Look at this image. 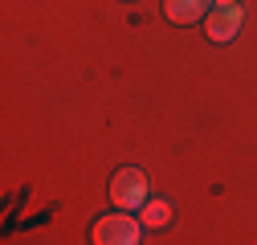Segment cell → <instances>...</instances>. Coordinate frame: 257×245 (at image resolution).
Listing matches in <instances>:
<instances>
[{"instance_id":"1","label":"cell","mask_w":257,"mask_h":245,"mask_svg":"<svg viewBox=\"0 0 257 245\" xmlns=\"http://www.w3.org/2000/svg\"><path fill=\"white\" fill-rule=\"evenodd\" d=\"M90 237H94V245H139L143 221H135L131 212L118 208V212H110V217H98V221H94Z\"/></svg>"},{"instance_id":"2","label":"cell","mask_w":257,"mask_h":245,"mask_svg":"<svg viewBox=\"0 0 257 245\" xmlns=\"http://www.w3.org/2000/svg\"><path fill=\"white\" fill-rule=\"evenodd\" d=\"M110 200H114V208H122V212L143 208V204H147V176H143L139 168L114 172V180H110Z\"/></svg>"},{"instance_id":"3","label":"cell","mask_w":257,"mask_h":245,"mask_svg":"<svg viewBox=\"0 0 257 245\" xmlns=\"http://www.w3.org/2000/svg\"><path fill=\"white\" fill-rule=\"evenodd\" d=\"M241 21H245V13H241L237 5H216V9L208 13V21H204V33H208L212 41H233L237 29H241Z\"/></svg>"},{"instance_id":"4","label":"cell","mask_w":257,"mask_h":245,"mask_svg":"<svg viewBox=\"0 0 257 245\" xmlns=\"http://www.w3.org/2000/svg\"><path fill=\"white\" fill-rule=\"evenodd\" d=\"M204 9H208V0H168V5H164V13H168L172 25H196L204 17Z\"/></svg>"},{"instance_id":"5","label":"cell","mask_w":257,"mask_h":245,"mask_svg":"<svg viewBox=\"0 0 257 245\" xmlns=\"http://www.w3.org/2000/svg\"><path fill=\"white\" fill-rule=\"evenodd\" d=\"M143 225H147V229L172 225V204H168V200H147V204H143Z\"/></svg>"},{"instance_id":"6","label":"cell","mask_w":257,"mask_h":245,"mask_svg":"<svg viewBox=\"0 0 257 245\" xmlns=\"http://www.w3.org/2000/svg\"><path fill=\"white\" fill-rule=\"evenodd\" d=\"M216 5H233V0H216Z\"/></svg>"}]
</instances>
